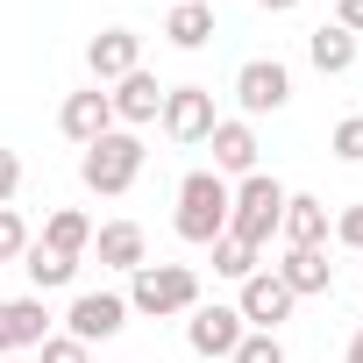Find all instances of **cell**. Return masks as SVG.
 <instances>
[{"instance_id": "52a82bcc", "label": "cell", "mask_w": 363, "mask_h": 363, "mask_svg": "<svg viewBox=\"0 0 363 363\" xmlns=\"http://www.w3.org/2000/svg\"><path fill=\"white\" fill-rule=\"evenodd\" d=\"M285 100H292V72H285L278 57H250V65L235 72V107H242V121L278 114Z\"/></svg>"}, {"instance_id": "3957f363", "label": "cell", "mask_w": 363, "mask_h": 363, "mask_svg": "<svg viewBox=\"0 0 363 363\" xmlns=\"http://www.w3.org/2000/svg\"><path fill=\"white\" fill-rule=\"evenodd\" d=\"M79 178H86V193L121 200L135 178H143V135H135V128H107V135L79 157Z\"/></svg>"}, {"instance_id": "d6986e66", "label": "cell", "mask_w": 363, "mask_h": 363, "mask_svg": "<svg viewBox=\"0 0 363 363\" xmlns=\"http://www.w3.org/2000/svg\"><path fill=\"white\" fill-rule=\"evenodd\" d=\"M306 65H313V72H328V79H342V72L356 65V36H349V29H335V22H320V29L306 36Z\"/></svg>"}, {"instance_id": "1f68e13d", "label": "cell", "mask_w": 363, "mask_h": 363, "mask_svg": "<svg viewBox=\"0 0 363 363\" xmlns=\"http://www.w3.org/2000/svg\"><path fill=\"white\" fill-rule=\"evenodd\" d=\"M0 363H29V356H0Z\"/></svg>"}, {"instance_id": "5b68a950", "label": "cell", "mask_w": 363, "mask_h": 363, "mask_svg": "<svg viewBox=\"0 0 363 363\" xmlns=\"http://www.w3.org/2000/svg\"><path fill=\"white\" fill-rule=\"evenodd\" d=\"M121 328H128V292H79V299L65 306V335L86 342V349H93V342H114Z\"/></svg>"}, {"instance_id": "2e32d148", "label": "cell", "mask_w": 363, "mask_h": 363, "mask_svg": "<svg viewBox=\"0 0 363 363\" xmlns=\"http://www.w3.org/2000/svg\"><path fill=\"white\" fill-rule=\"evenodd\" d=\"M271 271L285 278L292 299H320V292H335V264H328V250H285Z\"/></svg>"}, {"instance_id": "277c9868", "label": "cell", "mask_w": 363, "mask_h": 363, "mask_svg": "<svg viewBox=\"0 0 363 363\" xmlns=\"http://www.w3.org/2000/svg\"><path fill=\"white\" fill-rule=\"evenodd\" d=\"M278 221H285V186H278L271 171H250L242 186L228 193V235H242L250 250H271Z\"/></svg>"}, {"instance_id": "8992f818", "label": "cell", "mask_w": 363, "mask_h": 363, "mask_svg": "<svg viewBox=\"0 0 363 363\" xmlns=\"http://www.w3.org/2000/svg\"><path fill=\"white\" fill-rule=\"evenodd\" d=\"M157 121H164V135H171V143H207L221 114H214V93H207V86H164Z\"/></svg>"}, {"instance_id": "ba28073f", "label": "cell", "mask_w": 363, "mask_h": 363, "mask_svg": "<svg viewBox=\"0 0 363 363\" xmlns=\"http://www.w3.org/2000/svg\"><path fill=\"white\" fill-rule=\"evenodd\" d=\"M292 292H285V278L278 271H250L242 278V292H235V313H242V328H264V335H278L285 320H292Z\"/></svg>"}, {"instance_id": "4316f807", "label": "cell", "mask_w": 363, "mask_h": 363, "mask_svg": "<svg viewBox=\"0 0 363 363\" xmlns=\"http://www.w3.org/2000/svg\"><path fill=\"white\" fill-rule=\"evenodd\" d=\"M335 242H342V250H356V257H363V200H356V207H342V214H335Z\"/></svg>"}, {"instance_id": "7c38bea8", "label": "cell", "mask_w": 363, "mask_h": 363, "mask_svg": "<svg viewBox=\"0 0 363 363\" xmlns=\"http://www.w3.org/2000/svg\"><path fill=\"white\" fill-rule=\"evenodd\" d=\"M143 65V36L135 29H100L93 43H86V72H93V86H114V79H128Z\"/></svg>"}, {"instance_id": "7a4b0ae2", "label": "cell", "mask_w": 363, "mask_h": 363, "mask_svg": "<svg viewBox=\"0 0 363 363\" xmlns=\"http://www.w3.org/2000/svg\"><path fill=\"white\" fill-rule=\"evenodd\" d=\"M193 306H200V271L193 264H143V271H128V313L171 320V313H193Z\"/></svg>"}, {"instance_id": "f546056e", "label": "cell", "mask_w": 363, "mask_h": 363, "mask_svg": "<svg viewBox=\"0 0 363 363\" xmlns=\"http://www.w3.org/2000/svg\"><path fill=\"white\" fill-rule=\"evenodd\" d=\"M257 8H264V15H292V8H299V0H257Z\"/></svg>"}, {"instance_id": "603a6c76", "label": "cell", "mask_w": 363, "mask_h": 363, "mask_svg": "<svg viewBox=\"0 0 363 363\" xmlns=\"http://www.w3.org/2000/svg\"><path fill=\"white\" fill-rule=\"evenodd\" d=\"M228 363H285V342L278 335H264V328H250L242 342H235V356Z\"/></svg>"}, {"instance_id": "4dcf8cb0", "label": "cell", "mask_w": 363, "mask_h": 363, "mask_svg": "<svg viewBox=\"0 0 363 363\" xmlns=\"http://www.w3.org/2000/svg\"><path fill=\"white\" fill-rule=\"evenodd\" d=\"M342 363H363V328L349 335V356H342Z\"/></svg>"}, {"instance_id": "e0dca14e", "label": "cell", "mask_w": 363, "mask_h": 363, "mask_svg": "<svg viewBox=\"0 0 363 363\" xmlns=\"http://www.w3.org/2000/svg\"><path fill=\"white\" fill-rule=\"evenodd\" d=\"M93 257L107 271H143L150 264V235L135 221H107V228H93Z\"/></svg>"}, {"instance_id": "f1b7e54d", "label": "cell", "mask_w": 363, "mask_h": 363, "mask_svg": "<svg viewBox=\"0 0 363 363\" xmlns=\"http://www.w3.org/2000/svg\"><path fill=\"white\" fill-rule=\"evenodd\" d=\"M335 29H349V36H363V0H335Z\"/></svg>"}, {"instance_id": "d6a6232c", "label": "cell", "mask_w": 363, "mask_h": 363, "mask_svg": "<svg viewBox=\"0 0 363 363\" xmlns=\"http://www.w3.org/2000/svg\"><path fill=\"white\" fill-rule=\"evenodd\" d=\"M171 8H178V0H171Z\"/></svg>"}, {"instance_id": "cb8c5ba5", "label": "cell", "mask_w": 363, "mask_h": 363, "mask_svg": "<svg viewBox=\"0 0 363 363\" xmlns=\"http://www.w3.org/2000/svg\"><path fill=\"white\" fill-rule=\"evenodd\" d=\"M36 235H29V221L15 214V207H0V264H22V250H29Z\"/></svg>"}, {"instance_id": "30bf717a", "label": "cell", "mask_w": 363, "mask_h": 363, "mask_svg": "<svg viewBox=\"0 0 363 363\" xmlns=\"http://www.w3.org/2000/svg\"><path fill=\"white\" fill-rule=\"evenodd\" d=\"M250 328H242V313L235 306H193L186 313V342H193V356H235V342H242Z\"/></svg>"}, {"instance_id": "ac0fdd59", "label": "cell", "mask_w": 363, "mask_h": 363, "mask_svg": "<svg viewBox=\"0 0 363 363\" xmlns=\"http://www.w3.org/2000/svg\"><path fill=\"white\" fill-rule=\"evenodd\" d=\"M164 43L171 50H207L214 43V0H178L164 15Z\"/></svg>"}, {"instance_id": "ffe728a7", "label": "cell", "mask_w": 363, "mask_h": 363, "mask_svg": "<svg viewBox=\"0 0 363 363\" xmlns=\"http://www.w3.org/2000/svg\"><path fill=\"white\" fill-rule=\"evenodd\" d=\"M43 250H57V257H79L86 264V250H93V221L79 214V207H57L50 221H43V235H36Z\"/></svg>"}, {"instance_id": "9c48e42d", "label": "cell", "mask_w": 363, "mask_h": 363, "mask_svg": "<svg viewBox=\"0 0 363 363\" xmlns=\"http://www.w3.org/2000/svg\"><path fill=\"white\" fill-rule=\"evenodd\" d=\"M57 128H65L79 150H93V143L114 128V100H107V86H79V93H65V107H57Z\"/></svg>"}, {"instance_id": "44dd1931", "label": "cell", "mask_w": 363, "mask_h": 363, "mask_svg": "<svg viewBox=\"0 0 363 363\" xmlns=\"http://www.w3.org/2000/svg\"><path fill=\"white\" fill-rule=\"evenodd\" d=\"M22 271H29V285H36V299H43V292H65V285L79 278V257H57V250L29 242V250H22Z\"/></svg>"}, {"instance_id": "6da1fadb", "label": "cell", "mask_w": 363, "mask_h": 363, "mask_svg": "<svg viewBox=\"0 0 363 363\" xmlns=\"http://www.w3.org/2000/svg\"><path fill=\"white\" fill-rule=\"evenodd\" d=\"M228 178L221 171H186L178 178V214H171V228H178V242H193V250H207L214 235H228Z\"/></svg>"}, {"instance_id": "d4e9b609", "label": "cell", "mask_w": 363, "mask_h": 363, "mask_svg": "<svg viewBox=\"0 0 363 363\" xmlns=\"http://www.w3.org/2000/svg\"><path fill=\"white\" fill-rule=\"evenodd\" d=\"M328 150H335L342 164H363V114H349V121H335V135H328Z\"/></svg>"}, {"instance_id": "8fae6325", "label": "cell", "mask_w": 363, "mask_h": 363, "mask_svg": "<svg viewBox=\"0 0 363 363\" xmlns=\"http://www.w3.org/2000/svg\"><path fill=\"white\" fill-rule=\"evenodd\" d=\"M50 342V306L29 292V299H0V356H22V349H43Z\"/></svg>"}, {"instance_id": "5bb4252c", "label": "cell", "mask_w": 363, "mask_h": 363, "mask_svg": "<svg viewBox=\"0 0 363 363\" xmlns=\"http://www.w3.org/2000/svg\"><path fill=\"white\" fill-rule=\"evenodd\" d=\"M207 150H214V171H221V178H250V171H257V128H250L242 114H235V121H214Z\"/></svg>"}, {"instance_id": "7402d4cb", "label": "cell", "mask_w": 363, "mask_h": 363, "mask_svg": "<svg viewBox=\"0 0 363 363\" xmlns=\"http://www.w3.org/2000/svg\"><path fill=\"white\" fill-rule=\"evenodd\" d=\"M207 250H214V271H221V278H235V285H242L250 271H264V250H250L242 235H214Z\"/></svg>"}, {"instance_id": "83f0119b", "label": "cell", "mask_w": 363, "mask_h": 363, "mask_svg": "<svg viewBox=\"0 0 363 363\" xmlns=\"http://www.w3.org/2000/svg\"><path fill=\"white\" fill-rule=\"evenodd\" d=\"M15 193H22V157H15V150H0V207H8Z\"/></svg>"}, {"instance_id": "9a60e30c", "label": "cell", "mask_w": 363, "mask_h": 363, "mask_svg": "<svg viewBox=\"0 0 363 363\" xmlns=\"http://www.w3.org/2000/svg\"><path fill=\"white\" fill-rule=\"evenodd\" d=\"M285 250H328V200L313 193H285V221H278Z\"/></svg>"}, {"instance_id": "484cf974", "label": "cell", "mask_w": 363, "mask_h": 363, "mask_svg": "<svg viewBox=\"0 0 363 363\" xmlns=\"http://www.w3.org/2000/svg\"><path fill=\"white\" fill-rule=\"evenodd\" d=\"M36 363H93V349H86V342H72V335H50V342L36 349Z\"/></svg>"}, {"instance_id": "4fadbf2b", "label": "cell", "mask_w": 363, "mask_h": 363, "mask_svg": "<svg viewBox=\"0 0 363 363\" xmlns=\"http://www.w3.org/2000/svg\"><path fill=\"white\" fill-rule=\"evenodd\" d=\"M107 100H114V128H143V121H157V107H164V86H157V79L135 65L128 79H114V93H107Z\"/></svg>"}]
</instances>
